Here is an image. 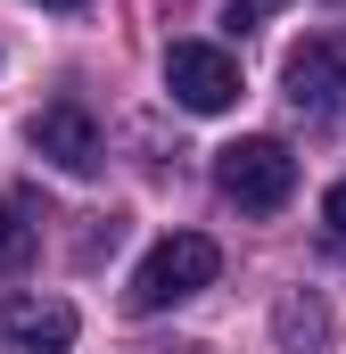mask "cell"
Instances as JSON below:
<instances>
[{"mask_svg":"<svg viewBox=\"0 0 346 354\" xmlns=\"http://www.w3.org/2000/svg\"><path fill=\"white\" fill-rule=\"evenodd\" d=\"M0 346L8 354H66L75 346V305L66 297H8L0 305Z\"/></svg>","mask_w":346,"mask_h":354,"instance_id":"cell-6","label":"cell"},{"mask_svg":"<svg viewBox=\"0 0 346 354\" xmlns=\"http://www.w3.org/2000/svg\"><path fill=\"white\" fill-rule=\"evenodd\" d=\"M25 264H33V223L0 198V272H25Z\"/></svg>","mask_w":346,"mask_h":354,"instance_id":"cell-8","label":"cell"},{"mask_svg":"<svg viewBox=\"0 0 346 354\" xmlns=\"http://www.w3.org/2000/svg\"><path fill=\"white\" fill-rule=\"evenodd\" d=\"M280 83H289V99H297V115L305 124H346V50L338 41H297L289 50V66H280Z\"/></svg>","mask_w":346,"mask_h":354,"instance_id":"cell-4","label":"cell"},{"mask_svg":"<svg viewBox=\"0 0 346 354\" xmlns=\"http://www.w3.org/2000/svg\"><path fill=\"white\" fill-rule=\"evenodd\" d=\"M215 189L231 198V206H248V214H280L289 198H297V157L280 149V140H231V149H215Z\"/></svg>","mask_w":346,"mask_h":354,"instance_id":"cell-2","label":"cell"},{"mask_svg":"<svg viewBox=\"0 0 346 354\" xmlns=\"http://www.w3.org/2000/svg\"><path fill=\"white\" fill-rule=\"evenodd\" d=\"M165 91L190 115H223V107L239 99V58L215 50V41H173L165 50Z\"/></svg>","mask_w":346,"mask_h":354,"instance_id":"cell-3","label":"cell"},{"mask_svg":"<svg viewBox=\"0 0 346 354\" xmlns=\"http://www.w3.org/2000/svg\"><path fill=\"white\" fill-rule=\"evenodd\" d=\"M223 272V248L206 239V231H173V239H157L149 256H140V272H132V313H165V305H190L206 280Z\"/></svg>","mask_w":346,"mask_h":354,"instance_id":"cell-1","label":"cell"},{"mask_svg":"<svg viewBox=\"0 0 346 354\" xmlns=\"http://www.w3.org/2000/svg\"><path fill=\"white\" fill-rule=\"evenodd\" d=\"M322 338H330L322 305H313V297H289V305H280V346H322Z\"/></svg>","mask_w":346,"mask_h":354,"instance_id":"cell-7","label":"cell"},{"mask_svg":"<svg viewBox=\"0 0 346 354\" xmlns=\"http://www.w3.org/2000/svg\"><path fill=\"white\" fill-rule=\"evenodd\" d=\"M42 8H83V0H42Z\"/></svg>","mask_w":346,"mask_h":354,"instance_id":"cell-10","label":"cell"},{"mask_svg":"<svg viewBox=\"0 0 346 354\" xmlns=\"http://www.w3.org/2000/svg\"><path fill=\"white\" fill-rule=\"evenodd\" d=\"M322 214H330V231H346V181L330 189V198H322Z\"/></svg>","mask_w":346,"mask_h":354,"instance_id":"cell-9","label":"cell"},{"mask_svg":"<svg viewBox=\"0 0 346 354\" xmlns=\"http://www.w3.org/2000/svg\"><path fill=\"white\" fill-rule=\"evenodd\" d=\"M25 140H33V157L58 165V174H91V165H99V124H91V107H75V99L42 107V115L25 124Z\"/></svg>","mask_w":346,"mask_h":354,"instance_id":"cell-5","label":"cell"}]
</instances>
